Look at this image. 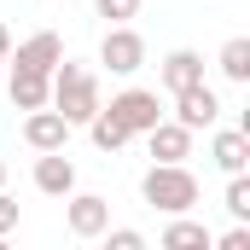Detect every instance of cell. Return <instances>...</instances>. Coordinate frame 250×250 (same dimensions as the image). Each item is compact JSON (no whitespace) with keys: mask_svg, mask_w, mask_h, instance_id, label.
<instances>
[{"mask_svg":"<svg viewBox=\"0 0 250 250\" xmlns=\"http://www.w3.org/2000/svg\"><path fill=\"white\" fill-rule=\"evenodd\" d=\"M6 233H18V204L6 198V187H0V239H6Z\"/></svg>","mask_w":250,"mask_h":250,"instance_id":"44dd1931","label":"cell"},{"mask_svg":"<svg viewBox=\"0 0 250 250\" xmlns=\"http://www.w3.org/2000/svg\"><path fill=\"white\" fill-rule=\"evenodd\" d=\"M209 163H215L221 175L250 169V128H221V134L209 140Z\"/></svg>","mask_w":250,"mask_h":250,"instance_id":"8fae6325","label":"cell"},{"mask_svg":"<svg viewBox=\"0 0 250 250\" xmlns=\"http://www.w3.org/2000/svg\"><path fill=\"white\" fill-rule=\"evenodd\" d=\"M175 123H187L192 134H198V128H215L221 123V93H215L209 82L181 87V93H175Z\"/></svg>","mask_w":250,"mask_h":250,"instance_id":"8992f818","label":"cell"},{"mask_svg":"<svg viewBox=\"0 0 250 250\" xmlns=\"http://www.w3.org/2000/svg\"><path fill=\"white\" fill-rule=\"evenodd\" d=\"M64 59V41L53 35V29H35L29 41H18L12 53H6V64L12 70H35V76H53V64Z\"/></svg>","mask_w":250,"mask_h":250,"instance_id":"52a82bcc","label":"cell"},{"mask_svg":"<svg viewBox=\"0 0 250 250\" xmlns=\"http://www.w3.org/2000/svg\"><path fill=\"white\" fill-rule=\"evenodd\" d=\"M99 64H105L111 76H140V70H146V41H140V29L111 23L105 41H99Z\"/></svg>","mask_w":250,"mask_h":250,"instance_id":"3957f363","label":"cell"},{"mask_svg":"<svg viewBox=\"0 0 250 250\" xmlns=\"http://www.w3.org/2000/svg\"><path fill=\"white\" fill-rule=\"evenodd\" d=\"M93 12H99L105 23H128V18L140 12V0H93Z\"/></svg>","mask_w":250,"mask_h":250,"instance_id":"ac0fdd59","label":"cell"},{"mask_svg":"<svg viewBox=\"0 0 250 250\" xmlns=\"http://www.w3.org/2000/svg\"><path fill=\"white\" fill-rule=\"evenodd\" d=\"M47 105H53L70 128H82L99 105H105V99H99V76H93L87 64L59 59V64H53V76H47Z\"/></svg>","mask_w":250,"mask_h":250,"instance_id":"6da1fadb","label":"cell"},{"mask_svg":"<svg viewBox=\"0 0 250 250\" xmlns=\"http://www.w3.org/2000/svg\"><path fill=\"white\" fill-rule=\"evenodd\" d=\"M6 53H12V29L0 23V59H6Z\"/></svg>","mask_w":250,"mask_h":250,"instance_id":"7402d4cb","label":"cell"},{"mask_svg":"<svg viewBox=\"0 0 250 250\" xmlns=\"http://www.w3.org/2000/svg\"><path fill=\"white\" fill-rule=\"evenodd\" d=\"M215 70H221L227 82H239V87H245V82H250V35H233V41L215 53Z\"/></svg>","mask_w":250,"mask_h":250,"instance_id":"2e32d148","label":"cell"},{"mask_svg":"<svg viewBox=\"0 0 250 250\" xmlns=\"http://www.w3.org/2000/svg\"><path fill=\"white\" fill-rule=\"evenodd\" d=\"M0 87H6V59H0Z\"/></svg>","mask_w":250,"mask_h":250,"instance_id":"603a6c76","label":"cell"},{"mask_svg":"<svg viewBox=\"0 0 250 250\" xmlns=\"http://www.w3.org/2000/svg\"><path fill=\"white\" fill-rule=\"evenodd\" d=\"M105 111H111V117H117L128 134H146L151 123H163V105H157V93H151V87H123V93H117Z\"/></svg>","mask_w":250,"mask_h":250,"instance_id":"277c9868","label":"cell"},{"mask_svg":"<svg viewBox=\"0 0 250 250\" xmlns=\"http://www.w3.org/2000/svg\"><path fill=\"white\" fill-rule=\"evenodd\" d=\"M221 204H227V215H233V221H250V175H245V169H239V175H227V198H221Z\"/></svg>","mask_w":250,"mask_h":250,"instance_id":"e0dca14e","label":"cell"},{"mask_svg":"<svg viewBox=\"0 0 250 250\" xmlns=\"http://www.w3.org/2000/svg\"><path fill=\"white\" fill-rule=\"evenodd\" d=\"M209 245H215V250H250V227L239 221V227H227V233H221V239H209Z\"/></svg>","mask_w":250,"mask_h":250,"instance_id":"ffe728a7","label":"cell"},{"mask_svg":"<svg viewBox=\"0 0 250 250\" xmlns=\"http://www.w3.org/2000/svg\"><path fill=\"white\" fill-rule=\"evenodd\" d=\"M0 187H6V163H0Z\"/></svg>","mask_w":250,"mask_h":250,"instance_id":"cb8c5ba5","label":"cell"},{"mask_svg":"<svg viewBox=\"0 0 250 250\" xmlns=\"http://www.w3.org/2000/svg\"><path fill=\"white\" fill-rule=\"evenodd\" d=\"M64 227H70L76 239H99V233L111 227V204H105L99 192H70V198H64Z\"/></svg>","mask_w":250,"mask_h":250,"instance_id":"5b68a950","label":"cell"},{"mask_svg":"<svg viewBox=\"0 0 250 250\" xmlns=\"http://www.w3.org/2000/svg\"><path fill=\"white\" fill-rule=\"evenodd\" d=\"M105 239H111V250H146V233H134V227H105Z\"/></svg>","mask_w":250,"mask_h":250,"instance_id":"d6986e66","label":"cell"},{"mask_svg":"<svg viewBox=\"0 0 250 250\" xmlns=\"http://www.w3.org/2000/svg\"><path fill=\"white\" fill-rule=\"evenodd\" d=\"M209 227L204 221H187V215H175L169 227H163V250H209Z\"/></svg>","mask_w":250,"mask_h":250,"instance_id":"5bb4252c","label":"cell"},{"mask_svg":"<svg viewBox=\"0 0 250 250\" xmlns=\"http://www.w3.org/2000/svg\"><path fill=\"white\" fill-rule=\"evenodd\" d=\"M6 99H12L18 111H41V105H47V76H35V70H12V76H6Z\"/></svg>","mask_w":250,"mask_h":250,"instance_id":"4fadbf2b","label":"cell"},{"mask_svg":"<svg viewBox=\"0 0 250 250\" xmlns=\"http://www.w3.org/2000/svg\"><path fill=\"white\" fill-rule=\"evenodd\" d=\"M23 146H29V151H64V146H70V123H64L53 105L23 111Z\"/></svg>","mask_w":250,"mask_h":250,"instance_id":"ba28073f","label":"cell"},{"mask_svg":"<svg viewBox=\"0 0 250 250\" xmlns=\"http://www.w3.org/2000/svg\"><path fill=\"white\" fill-rule=\"evenodd\" d=\"M140 198L151 209H163V215H187L192 204H198V175H192L187 163H151L140 175Z\"/></svg>","mask_w":250,"mask_h":250,"instance_id":"7a4b0ae2","label":"cell"},{"mask_svg":"<svg viewBox=\"0 0 250 250\" xmlns=\"http://www.w3.org/2000/svg\"><path fill=\"white\" fill-rule=\"evenodd\" d=\"M157 76H163V87H169V93H181V87H198V82H204V59H198L192 47H175L169 59L157 64Z\"/></svg>","mask_w":250,"mask_h":250,"instance_id":"7c38bea8","label":"cell"},{"mask_svg":"<svg viewBox=\"0 0 250 250\" xmlns=\"http://www.w3.org/2000/svg\"><path fill=\"white\" fill-rule=\"evenodd\" d=\"M87 134H93V146H99V151H123L128 140H134V134H128L123 123H117V117H111V111H105V105H99V111H93V117H87Z\"/></svg>","mask_w":250,"mask_h":250,"instance_id":"9a60e30c","label":"cell"},{"mask_svg":"<svg viewBox=\"0 0 250 250\" xmlns=\"http://www.w3.org/2000/svg\"><path fill=\"white\" fill-rule=\"evenodd\" d=\"M146 146H151L157 163H187V157H192V128L175 123V117H163V123L146 128Z\"/></svg>","mask_w":250,"mask_h":250,"instance_id":"9c48e42d","label":"cell"},{"mask_svg":"<svg viewBox=\"0 0 250 250\" xmlns=\"http://www.w3.org/2000/svg\"><path fill=\"white\" fill-rule=\"evenodd\" d=\"M35 192L70 198V192H76V163H70L64 151H35Z\"/></svg>","mask_w":250,"mask_h":250,"instance_id":"30bf717a","label":"cell"}]
</instances>
